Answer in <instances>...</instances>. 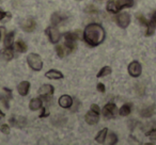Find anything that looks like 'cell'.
I'll return each instance as SVG.
<instances>
[{
	"instance_id": "cell-1",
	"label": "cell",
	"mask_w": 156,
	"mask_h": 145,
	"mask_svg": "<svg viewBox=\"0 0 156 145\" xmlns=\"http://www.w3.org/2000/svg\"><path fill=\"white\" fill-rule=\"evenodd\" d=\"M83 37L90 46H98L105 40V31L102 26L98 24H90L86 27Z\"/></svg>"
},
{
	"instance_id": "cell-2",
	"label": "cell",
	"mask_w": 156,
	"mask_h": 145,
	"mask_svg": "<svg viewBox=\"0 0 156 145\" xmlns=\"http://www.w3.org/2000/svg\"><path fill=\"white\" fill-rule=\"evenodd\" d=\"M27 62H28L29 66L34 71H41L43 67V62L42 59L39 54H30L27 58Z\"/></svg>"
},
{
	"instance_id": "cell-3",
	"label": "cell",
	"mask_w": 156,
	"mask_h": 145,
	"mask_svg": "<svg viewBox=\"0 0 156 145\" xmlns=\"http://www.w3.org/2000/svg\"><path fill=\"white\" fill-rule=\"evenodd\" d=\"M115 113H117V106L115 104H107L103 109V114L106 119H112L115 117Z\"/></svg>"
},
{
	"instance_id": "cell-4",
	"label": "cell",
	"mask_w": 156,
	"mask_h": 145,
	"mask_svg": "<svg viewBox=\"0 0 156 145\" xmlns=\"http://www.w3.org/2000/svg\"><path fill=\"white\" fill-rule=\"evenodd\" d=\"M46 33H47L48 37H49L51 43H58V42L60 41V37H61L60 32H59V30L56 27H49V28L46 30Z\"/></svg>"
},
{
	"instance_id": "cell-5",
	"label": "cell",
	"mask_w": 156,
	"mask_h": 145,
	"mask_svg": "<svg viewBox=\"0 0 156 145\" xmlns=\"http://www.w3.org/2000/svg\"><path fill=\"white\" fill-rule=\"evenodd\" d=\"M141 71H142V68H141L140 63H138L137 61H134V62H132L128 65V73H129V75L132 77L140 76Z\"/></svg>"
},
{
	"instance_id": "cell-6",
	"label": "cell",
	"mask_w": 156,
	"mask_h": 145,
	"mask_svg": "<svg viewBox=\"0 0 156 145\" xmlns=\"http://www.w3.org/2000/svg\"><path fill=\"white\" fill-rule=\"evenodd\" d=\"M115 20H117L118 25H119L121 28L124 29V28H126L128 25H129L130 16H129V14H127V13H121V14H119V15L117 16Z\"/></svg>"
},
{
	"instance_id": "cell-7",
	"label": "cell",
	"mask_w": 156,
	"mask_h": 145,
	"mask_svg": "<svg viewBox=\"0 0 156 145\" xmlns=\"http://www.w3.org/2000/svg\"><path fill=\"white\" fill-rule=\"evenodd\" d=\"M20 27L24 31H27V32H32L35 28V22L33 18H27V19H24L22 22H20Z\"/></svg>"
},
{
	"instance_id": "cell-8",
	"label": "cell",
	"mask_w": 156,
	"mask_h": 145,
	"mask_svg": "<svg viewBox=\"0 0 156 145\" xmlns=\"http://www.w3.org/2000/svg\"><path fill=\"white\" fill-rule=\"evenodd\" d=\"M10 99H11V91H9L7 88H5L2 93L0 94V102H2L3 106H5L7 109L9 108V100Z\"/></svg>"
},
{
	"instance_id": "cell-9",
	"label": "cell",
	"mask_w": 156,
	"mask_h": 145,
	"mask_svg": "<svg viewBox=\"0 0 156 145\" xmlns=\"http://www.w3.org/2000/svg\"><path fill=\"white\" fill-rule=\"evenodd\" d=\"M100 116H98V113L94 112V111H89V112L86 114V122H87L89 125H94V124H98Z\"/></svg>"
},
{
	"instance_id": "cell-10",
	"label": "cell",
	"mask_w": 156,
	"mask_h": 145,
	"mask_svg": "<svg viewBox=\"0 0 156 145\" xmlns=\"http://www.w3.org/2000/svg\"><path fill=\"white\" fill-rule=\"evenodd\" d=\"M10 123L13 126H15V127L22 128L27 124V119L23 116H15V115H14V116H12L11 119H10Z\"/></svg>"
},
{
	"instance_id": "cell-11",
	"label": "cell",
	"mask_w": 156,
	"mask_h": 145,
	"mask_svg": "<svg viewBox=\"0 0 156 145\" xmlns=\"http://www.w3.org/2000/svg\"><path fill=\"white\" fill-rule=\"evenodd\" d=\"M14 57V52L13 50L11 49L10 47H7L5 49L1 50L0 51V59L3 61H10L12 60Z\"/></svg>"
},
{
	"instance_id": "cell-12",
	"label": "cell",
	"mask_w": 156,
	"mask_h": 145,
	"mask_svg": "<svg viewBox=\"0 0 156 145\" xmlns=\"http://www.w3.org/2000/svg\"><path fill=\"white\" fill-rule=\"evenodd\" d=\"M72 104H73V99H72L71 96L69 95H63L59 98V105H60L62 108H71Z\"/></svg>"
},
{
	"instance_id": "cell-13",
	"label": "cell",
	"mask_w": 156,
	"mask_h": 145,
	"mask_svg": "<svg viewBox=\"0 0 156 145\" xmlns=\"http://www.w3.org/2000/svg\"><path fill=\"white\" fill-rule=\"evenodd\" d=\"M54 93V87L50 85H44L40 88L39 94L41 96H50Z\"/></svg>"
},
{
	"instance_id": "cell-14",
	"label": "cell",
	"mask_w": 156,
	"mask_h": 145,
	"mask_svg": "<svg viewBox=\"0 0 156 145\" xmlns=\"http://www.w3.org/2000/svg\"><path fill=\"white\" fill-rule=\"evenodd\" d=\"M29 89H30V83L28 81H23L18 85L17 87V91L18 93L20 94L22 96H25L29 93Z\"/></svg>"
},
{
	"instance_id": "cell-15",
	"label": "cell",
	"mask_w": 156,
	"mask_h": 145,
	"mask_svg": "<svg viewBox=\"0 0 156 145\" xmlns=\"http://www.w3.org/2000/svg\"><path fill=\"white\" fill-rule=\"evenodd\" d=\"M115 5H117L118 11L124 8H130L134 5V1L133 0H117L115 1Z\"/></svg>"
},
{
	"instance_id": "cell-16",
	"label": "cell",
	"mask_w": 156,
	"mask_h": 145,
	"mask_svg": "<svg viewBox=\"0 0 156 145\" xmlns=\"http://www.w3.org/2000/svg\"><path fill=\"white\" fill-rule=\"evenodd\" d=\"M107 133H108V129H107V128H104V129L101 130V131L98 132V136H95L96 142L100 143V144H103V143H105V140H106Z\"/></svg>"
},
{
	"instance_id": "cell-17",
	"label": "cell",
	"mask_w": 156,
	"mask_h": 145,
	"mask_svg": "<svg viewBox=\"0 0 156 145\" xmlns=\"http://www.w3.org/2000/svg\"><path fill=\"white\" fill-rule=\"evenodd\" d=\"M46 77L49 79H61L63 78V75L61 74L59 71H56V69H50L46 73Z\"/></svg>"
},
{
	"instance_id": "cell-18",
	"label": "cell",
	"mask_w": 156,
	"mask_h": 145,
	"mask_svg": "<svg viewBox=\"0 0 156 145\" xmlns=\"http://www.w3.org/2000/svg\"><path fill=\"white\" fill-rule=\"evenodd\" d=\"M42 106H43V104H42L41 98H33V99H31L30 104H29L30 109H31V110H33V111L39 110Z\"/></svg>"
},
{
	"instance_id": "cell-19",
	"label": "cell",
	"mask_w": 156,
	"mask_h": 145,
	"mask_svg": "<svg viewBox=\"0 0 156 145\" xmlns=\"http://www.w3.org/2000/svg\"><path fill=\"white\" fill-rule=\"evenodd\" d=\"M154 111H155V106H150L144 108L143 110H141L140 114L143 117H151L154 114Z\"/></svg>"
},
{
	"instance_id": "cell-20",
	"label": "cell",
	"mask_w": 156,
	"mask_h": 145,
	"mask_svg": "<svg viewBox=\"0 0 156 145\" xmlns=\"http://www.w3.org/2000/svg\"><path fill=\"white\" fill-rule=\"evenodd\" d=\"M15 49L17 50L18 52H26L27 49H28V46L26 45L24 41H17L15 43Z\"/></svg>"
},
{
	"instance_id": "cell-21",
	"label": "cell",
	"mask_w": 156,
	"mask_h": 145,
	"mask_svg": "<svg viewBox=\"0 0 156 145\" xmlns=\"http://www.w3.org/2000/svg\"><path fill=\"white\" fill-rule=\"evenodd\" d=\"M118 142V138L117 136H115V133H112V132H110V133H107V136H106V140H105V143L106 144H115V143Z\"/></svg>"
},
{
	"instance_id": "cell-22",
	"label": "cell",
	"mask_w": 156,
	"mask_h": 145,
	"mask_svg": "<svg viewBox=\"0 0 156 145\" xmlns=\"http://www.w3.org/2000/svg\"><path fill=\"white\" fill-rule=\"evenodd\" d=\"M130 111H132V105L125 104L121 107V109H120V114H121L122 116H126V115L129 114Z\"/></svg>"
},
{
	"instance_id": "cell-23",
	"label": "cell",
	"mask_w": 156,
	"mask_h": 145,
	"mask_svg": "<svg viewBox=\"0 0 156 145\" xmlns=\"http://www.w3.org/2000/svg\"><path fill=\"white\" fill-rule=\"evenodd\" d=\"M13 41H14V32L8 33L5 37V47H10V46H12Z\"/></svg>"
},
{
	"instance_id": "cell-24",
	"label": "cell",
	"mask_w": 156,
	"mask_h": 145,
	"mask_svg": "<svg viewBox=\"0 0 156 145\" xmlns=\"http://www.w3.org/2000/svg\"><path fill=\"white\" fill-rule=\"evenodd\" d=\"M107 10H108L109 12H111V13H117L118 9H117V5H115V0L108 1V3H107Z\"/></svg>"
},
{
	"instance_id": "cell-25",
	"label": "cell",
	"mask_w": 156,
	"mask_h": 145,
	"mask_svg": "<svg viewBox=\"0 0 156 145\" xmlns=\"http://www.w3.org/2000/svg\"><path fill=\"white\" fill-rule=\"evenodd\" d=\"M111 73V68L109 66H105L103 67L102 69H101L100 71H98V78H101V77H105L107 76V75H109Z\"/></svg>"
},
{
	"instance_id": "cell-26",
	"label": "cell",
	"mask_w": 156,
	"mask_h": 145,
	"mask_svg": "<svg viewBox=\"0 0 156 145\" xmlns=\"http://www.w3.org/2000/svg\"><path fill=\"white\" fill-rule=\"evenodd\" d=\"M62 22V16L59 13H54L51 15V22L52 25H58Z\"/></svg>"
},
{
	"instance_id": "cell-27",
	"label": "cell",
	"mask_w": 156,
	"mask_h": 145,
	"mask_svg": "<svg viewBox=\"0 0 156 145\" xmlns=\"http://www.w3.org/2000/svg\"><path fill=\"white\" fill-rule=\"evenodd\" d=\"M56 51H57V54H58V56L60 57V58H63V57L66 54V50H65L64 46H61V45L56 46Z\"/></svg>"
},
{
	"instance_id": "cell-28",
	"label": "cell",
	"mask_w": 156,
	"mask_h": 145,
	"mask_svg": "<svg viewBox=\"0 0 156 145\" xmlns=\"http://www.w3.org/2000/svg\"><path fill=\"white\" fill-rule=\"evenodd\" d=\"M85 11L87 12V13H89V14H98V10L96 9V8L94 7V5H88V7H86Z\"/></svg>"
},
{
	"instance_id": "cell-29",
	"label": "cell",
	"mask_w": 156,
	"mask_h": 145,
	"mask_svg": "<svg viewBox=\"0 0 156 145\" xmlns=\"http://www.w3.org/2000/svg\"><path fill=\"white\" fill-rule=\"evenodd\" d=\"M136 17H137V19H138L139 22H140L142 25H144V26H147V27L149 26L150 22H147V19H145V18L143 17V15H141V14H137Z\"/></svg>"
},
{
	"instance_id": "cell-30",
	"label": "cell",
	"mask_w": 156,
	"mask_h": 145,
	"mask_svg": "<svg viewBox=\"0 0 156 145\" xmlns=\"http://www.w3.org/2000/svg\"><path fill=\"white\" fill-rule=\"evenodd\" d=\"M155 129H156V122H152V123H150L149 125H147V134L149 133V132L155 130Z\"/></svg>"
},
{
	"instance_id": "cell-31",
	"label": "cell",
	"mask_w": 156,
	"mask_h": 145,
	"mask_svg": "<svg viewBox=\"0 0 156 145\" xmlns=\"http://www.w3.org/2000/svg\"><path fill=\"white\" fill-rule=\"evenodd\" d=\"M0 130L3 132L5 134H9L10 133V127L8 125H2L1 126V128H0Z\"/></svg>"
},
{
	"instance_id": "cell-32",
	"label": "cell",
	"mask_w": 156,
	"mask_h": 145,
	"mask_svg": "<svg viewBox=\"0 0 156 145\" xmlns=\"http://www.w3.org/2000/svg\"><path fill=\"white\" fill-rule=\"evenodd\" d=\"M147 136H149L150 138H151V140L156 141V129L153 130V131H151V132H149V133H147Z\"/></svg>"
},
{
	"instance_id": "cell-33",
	"label": "cell",
	"mask_w": 156,
	"mask_h": 145,
	"mask_svg": "<svg viewBox=\"0 0 156 145\" xmlns=\"http://www.w3.org/2000/svg\"><path fill=\"white\" fill-rule=\"evenodd\" d=\"M5 27H0V42L5 37Z\"/></svg>"
},
{
	"instance_id": "cell-34",
	"label": "cell",
	"mask_w": 156,
	"mask_h": 145,
	"mask_svg": "<svg viewBox=\"0 0 156 145\" xmlns=\"http://www.w3.org/2000/svg\"><path fill=\"white\" fill-rule=\"evenodd\" d=\"M91 110L94 111V112H96V113H100V107H98V105H92Z\"/></svg>"
},
{
	"instance_id": "cell-35",
	"label": "cell",
	"mask_w": 156,
	"mask_h": 145,
	"mask_svg": "<svg viewBox=\"0 0 156 145\" xmlns=\"http://www.w3.org/2000/svg\"><path fill=\"white\" fill-rule=\"evenodd\" d=\"M98 90L100 92H102V93H104V92H105V85H103V83H98Z\"/></svg>"
},
{
	"instance_id": "cell-36",
	"label": "cell",
	"mask_w": 156,
	"mask_h": 145,
	"mask_svg": "<svg viewBox=\"0 0 156 145\" xmlns=\"http://www.w3.org/2000/svg\"><path fill=\"white\" fill-rule=\"evenodd\" d=\"M151 22L154 25V26L156 27V11H155V13L153 14V16H152V20H151Z\"/></svg>"
},
{
	"instance_id": "cell-37",
	"label": "cell",
	"mask_w": 156,
	"mask_h": 145,
	"mask_svg": "<svg viewBox=\"0 0 156 145\" xmlns=\"http://www.w3.org/2000/svg\"><path fill=\"white\" fill-rule=\"evenodd\" d=\"M7 15V13H5V11H3V10H1L0 9V20L2 19V18H5V16Z\"/></svg>"
},
{
	"instance_id": "cell-38",
	"label": "cell",
	"mask_w": 156,
	"mask_h": 145,
	"mask_svg": "<svg viewBox=\"0 0 156 145\" xmlns=\"http://www.w3.org/2000/svg\"><path fill=\"white\" fill-rule=\"evenodd\" d=\"M48 115V112H47V110L46 109H43V111H42V114L40 115L41 117H44V116H47Z\"/></svg>"
},
{
	"instance_id": "cell-39",
	"label": "cell",
	"mask_w": 156,
	"mask_h": 145,
	"mask_svg": "<svg viewBox=\"0 0 156 145\" xmlns=\"http://www.w3.org/2000/svg\"><path fill=\"white\" fill-rule=\"evenodd\" d=\"M0 114L2 115V116H5V114H3V112H2V111H1V110H0Z\"/></svg>"
},
{
	"instance_id": "cell-40",
	"label": "cell",
	"mask_w": 156,
	"mask_h": 145,
	"mask_svg": "<svg viewBox=\"0 0 156 145\" xmlns=\"http://www.w3.org/2000/svg\"><path fill=\"white\" fill-rule=\"evenodd\" d=\"M1 117H2V115H1V114H0V119H1Z\"/></svg>"
},
{
	"instance_id": "cell-41",
	"label": "cell",
	"mask_w": 156,
	"mask_h": 145,
	"mask_svg": "<svg viewBox=\"0 0 156 145\" xmlns=\"http://www.w3.org/2000/svg\"><path fill=\"white\" fill-rule=\"evenodd\" d=\"M98 1H104V0H98Z\"/></svg>"
},
{
	"instance_id": "cell-42",
	"label": "cell",
	"mask_w": 156,
	"mask_h": 145,
	"mask_svg": "<svg viewBox=\"0 0 156 145\" xmlns=\"http://www.w3.org/2000/svg\"><path fill=\"white\" fill-rule=\"evenodd\" d=\"M78 1H81V0H78Z\"/></svg>"
}]
</instances>
